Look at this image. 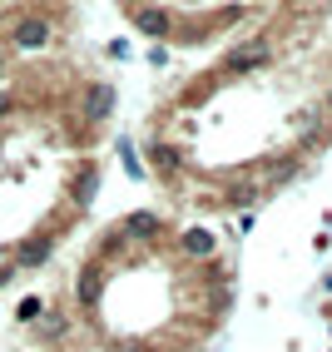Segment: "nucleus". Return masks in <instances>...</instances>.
Instances as JSON below:
<instances>
[{"label":"nucleus","mask_w":332,"mask_h":352,"mask_svg":"<svg viewBox=\"0 0 332 352\" xmlns=\"http://www.w3.org/2000/svg\"><path fill=\"white\" fill-rule=\"evenodd\" d=\"M109 109H114V89L109 85H89L85 89V120L100 124V120H109Z\"/></svg>","instance_id":"f257e3e1"},{"label":"nucleus","mask_w":332,"mask_h":352,"mask_svg":"<svg viewBox=\"0 0 332 352\" xmlns=\"http://www.w3.org/2000/svg\"><path fill=\"white\" fill-rule=\"evenodd\" d=\"M45 40H50V25H45V20H35V15L15 25V45H20V50H40Z\"/></svg>","instance_id":"f03ea898"},{"label":"nucleus","mask_w":332,"mask_h":352,"mask_svg":"<svg viewBox=\"0 0 332 352\" xmlns=\"http://www.w3.org/2000/svg\"><path fill=\"white\" fill-rule=\"evenodd\" d=\"M134 25L144 30V35H154V40H164V35L174 30V25H169V15H164V10H134Z\"/></svg>","instance_id":"7ed1b4c3"},{"label":"nucleus","mask_w":332,"mask_h":352,"mask_svg":"<svg viewBox=\"0 0 332 352\" xmlns=\"http://www.w3.org/2000/svg\"><path fill=\"white\" fill-rule=\"evenodd\" d=\"M258 65H268V50H263V45H253V50H233V55H228V69H258Z\"/></svg>","instance_id":"20e7f679"},{"label":"nucleus","mask_w":332,"mask_h":352,"mask_svg":"<svg viewBox=\"0 0 332 352\" xmlns=\"http://www.w3.org/2000/svg\"><path fill=\"white\" fill-rule=\"evenodd\" d=\"M184 248H188V253H199V258H208V253H213V233L194 228V233H188V239H184Z\"/></svg>","instance_id":"39448f33"},{"label":"nucleus","mask_w":332,"mask_h":352,"mask_svg":"<svg viewBox=\"0 0 332 352\" xmlns=\"http://www.w3.org/2000/svg\"><path fill=\"white\" fill-rule=\"evenodd\" d=\"M154 169H159V174H174V169H179V149L159 144V149H154Z\"/></svg>","instance_id":"423d86ee"},{"label":"nucleus","mask_w":332,"mask_h":352,"mask_svg":"<svg viewBox=\"0 0 332 352\" xmlns=\"http://www.w3.org/2000/svg\"><path fill=\"white\" fill-rule=\"evenodd\" d=\"M5 109H10V100H0V114H5Z\"/></svg>","instance_id":"0eeeda50"},{"label":"nucleus","mask_w":332,"mask_h":352,"mask_svg":"<svg viewBox=\"0 0 332 352\" xmlns=\"http://www.w3.org/2000/svg\"><path fill=\"white\" fill-rule=\"evenodd\" d=\"M327 104H332V95H327Z\"/></svg>","instance_id":"6e6552de"}]
</instances>
